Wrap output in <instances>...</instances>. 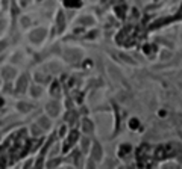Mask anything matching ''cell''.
I'll return each mask as SVG.
<instances>
[{
	"label": "cell",
	"instance_id": "cell-21",
	"mask_svg": "<svg viewBox=\"0 0 182 169\" xmlns=\"http://www.w3.org/2000/svg\"><path fill=\"white\" fill-rule=\"evenodd\" d=\"M52 94H53V95H56V97H59V88H58V86H53V88H52Z\"/></svg>",
	"mask_w": 182,
	"mask_h": 169
},
{
	"label": "cell",
	"instance_id": "cell-28",
	"mask_svg": "<svg viewBox=\"0 0 182 169\" xmlns=\"http://www.w3.org/2000/svg\"><path fill=\"white\" fill-rule=\"evenodd\" d=\"M135 2H137V3H140V5H141V0H135Z\"/></svg>",
	"mask_w": 182,
	"mask_h": 169
},
{
	"label": "cell",
	"instance_id": "cell-9",
	"mask_svg": "<svg viewBox=\"0 0 182 169\" xmlns=\"http://www.w3.org/2000/svg\"><path fill=\"white\" fill-rule=\"evenodd\" d=\"M76 139H78V133H76V131H71L70 137L67 139V142H65V148H70V146H71V144H73Z\"/></svg>",
	"mask_w": 182,
	"mask_h": 169
},
{
	"label": "cell",
	"instance_id": "cell-23",
	"mask_svg": "<svg viewBox=\"0 0 182 169\" xmlns=\"http://www.w3.org/2000/svg\"><path fill=\"white\" fill-rule=\"evenodd\" d=\"M3 49H6V41H0V53L3 51Z\"/></svg>",
	"mask_w": 182,
	"mask_h": 169
},
{
	"label": "cell",
	"instance_id": "cell-7",
	"mask_svg": "<svg viewBox=\"0 0 182 169\" xmlns=\"http://www.w3.org/2000/svg\"><path fill=\"white\" fill-rule=\"evenodd\" d=\"M82 130L85 133H93V122L90 119H84L82 121Z\"/></svg>",
	"mask_w": 182,
	"mask_h": 169
},
{
	"label": "cell",
	"instance_id": "cell-3",
	"mask_svg": "<svg viewBox=\"0 0 182 169\" xmlns=\"http://www.w3.org/2000/svg\"><path fill=\"white\" fill-rule=\"evenodd\" d=\"M59 104L58 103H55V101H52V103H49L47 104V112H49V115H52V116H56L58 113H59Z\"/></svg>",
	"mask_w": 182,
	"mask_h": 169
},
{
	"label": "cell",
	"instance_id": "cell-18",
	"mask_svg": "<svg viewBox=\"0 0 182 169\" xmlns=\"http://www.w3.org/2000/svg\"><path fill=\"white\" fill-rule=\"evenodd\" d=\"M119 56H120L124 62H128V64H134V60H132V58H130V56H126V54H123V53H120Z\"/></svg>",
	"mask_w": 182,
	"mask_h": 169
},
{
	"label": "cell",
	"instance_id": "cell-27",
	"mask_svg": "<svg viewBox=\"0 0 182 169\" xmlns=\"http://www.w3.org/2000/svg\"><path fill=\"white\" fill-rule=\"evenodd\" d=\"M27 3H29V0H21V5H23V6H26Z\"/></svg>",
	"mask_w": 182,
	"mask_h": 169
},
{
	"label": "cell",
	"instance_id": "cell-20",
	"mask_svg": "<svg viewBox=\"0 0 182 169\" xmlns=\"http://www.w3.org/2000/svg\"><path fill=\"white\" fill-rule=\"evenodd\" d=\"M29 24H30V20H29V18H27V17L21 18V26H23V27H27Z\"/></svg>",
	"mask_w": 182,
	"mask_h": 169
},
{
	"label": "cell",
	"instance_id": "cell-17",
	"mask_svg": "<svg viewBox=\"0 0 182 169\" xmlns=\"http://www.w3.org/2000/svg\"><path fill=\"white\" fill-rule=\"evenodd\" d=\"M30 130H32L34 136H40L41 133H43V130H41L40 127H36V125H32V127H30Z\"/></svg>",
	"mask_w": 182,
	"mask_h": 169
},
{
	"label": "cell",
	"instance_id": "cell-8",
	"mask_svg": "<svg viewBox=\"0 0 182 169\" xmlns=\"http://www.w3.org/2000/svg\"><path fill=\"white\" fill-rule=\"evenodd\" d=\"M108 69H109V74H111V77H113L114 80H120V79H121L120 71H119L117 68H114L113 65H109V67H108Z\"/></svg>",
	"mask_w": 182,
	"mask_h": 169
},
{
	"label": "cell",
	"instance_id": "cell-12",
	"mask_svg": "<svg viewBox=\"0 0 182 169\" xmlns=\"http://www.w3.org/2000/svg\"><path fill=\"white\" fill-rule=\"evenodd\" d=\"M165 156H167V152H165L164 146H159V148L156 150V154H155V157H156V159H164Z\"/></svg>",
	"mask_w": 182,
	"mask_h": 169
},
{
	"label": "cell",
	"instance_id": "cell-15",
	"mask_svg": "<svg viewBox=\"0 0 182 169\" xmlns=\"http://www.w3.org/2000/svg\"><path fill=\"white\" fill-rule=\"evenodd\" d=\"M35 79H36V80H38V82H47V80H49V77H47V74H41V73H36V74H35Z\"/></svg>",
	"mask_w": 182,
	"mask_h": 169
},
{
	"label": "cell",
	"instance_id": "cell-24",
	"mask_svg": "<svg viewBox=\"0 0 182 169\" xmlns=\"http://www.w3.org/2000/svg\"><path fill=\"white\" fill-rule=\"evenodd\" d=\"M58 163H59V160H52L50 163H49V165H47V166H49V168H52V166H56Z\"/></svg>",
	"mask_w": 182,
	"mask_h": 169
},
{
	"label": "cell",
	"instance_id": "cell-14",
	"mask_svg": "<svg viewBox=\"0 0 182 169\" xmlns=\"http://www.w3.org/2000/svg\"><path fill=\"white\" fill-rule=\"evenodd\" d=\"M30 92L34 97H40V94L43 92V88H40V86H32L30 88Z\"/></svg>",
	"mask_w": 182,
	"mask_h": 169
},
{
	"label": "cell",
	"instance_id": "cell-26",
	"mask_svg": "<svg viewBox=\"0 0 182 169\" xmlns=\"http://www.w3.org/2000/svg\"><path fill=\"white\" fill-rule=\"evenodd\" d=\"M3 27H5V21H3V20H0V32L3 30Z\"/></svg>",
	"mask_w": 182,
	"mask_h": 169
},
{
	"label": "cell",
	"instance_id": "cell-13",
	"mask_svg": "<svg viewBox=\"0 0 182 169\" xmlns=\"http://www.w3.org/2000/svg\"><path fill=\"white\" fill-rule=\"evenodd\" d=\"M78 23H79V24H84V26L93 24V18H91V17H82V18H79Z\"/></svg>",
	"mask_w": 182,
	"mask_h": 169
},
{
	"label": "cell",
	"instance_id": "cell-25",
	"mask_svg": "<svg viewBox=\"0 0 182 169\" xmlns=\"http://www.w3.org/2000/svg\"><path fill=\"white\" fill-rule=\"evenodd\" d=\"M161 58H163V59H168V58H170V53H163Z\"/></svg>",
	"mask_w": 182,
	"mask_h": 169
},
{
	"label": "cell",
	"instance_id": "cell-19",
	"mask_svg": "<svg viewBox=\"0 0 182 169\" xmlns=\"http://www.w3.org/2000/svg\"><path fill=\"white\" fill-rule=\"evenodd\" d=\"M88 145H90V141H88L87 137L82 139V150H84V151H87L88 150Z\"/></svg>",
	"mask_w": 182,
	"mask_h": 169
},
{
	"label": "cell",
	"instance_id": "cell-4",
	"mask_svg": "<svg viewBox=\"0 0 182 169\" xmlns=\"http://www.w3.org/2000/svg\"><path fill=\"white\" fill-rule=\"evenodd\" d=\"M91 157H93L94 160H100V159H102V146L99 144H94L93 151H91Z\"/></svg>",
	"mask_w": 182,
	"mask_h": 169
},
{
	"label": "cell",
	"instance_id": "cell-11",
	"mask_svg": "<svg viewBox=\"0 0 182 169\" xmlns=\"http://www.w3.org/2000/svg\"><path fill=\"white\" fill-rule=\"evenodd\" d=\"M64 24H65V23H64V14L59 12V14H58V30H59V32L64 30Z\"/></svg>",
	"mask_w": 182,
	"mask_h": 169
},
{
	"label": "cell",
	"instance_id": "cell-10",
	"mask_svg": "<svg viewBox=\"0 0 182 169\" xmlns=\"http://www.w3.org/2000/svg\"><path fill=\"white\" fill-rule=\"evenodd\" d=\"M38 124H40V127H41V128H44V130L50 128V121H49L47 118H40Z\"/></svg>",
	"mask_w": 182,
	"mask_h": 169
},
{
	"label": "cell",
	"instance_id": "cell-22",
	"mask_svg": "<svg viewBox=\"0 0 182 169\" xmlns=\"http://www.w3.org/2000/svg\"><path fill=\"white\" fill-rule=\"evenodd\" d=\"M50 69H52V71H59L61 67L58 64H52V65H50Z\"/></svg>",
	"mask_w": 182,
	"mask_h": 169
},
{
	"label": "cell",
	"instance_id": "cell-5",
	"mask_svg": "<svg viewBox=\"0 0 182 169\" xmlns=\"http://www.w3.org/2000/svg\"><path fill=\"white\" fill-rule=\"evenodd\" d=\"M2 74H3V77L6 79V80H11V79H14L15 77V69L11 67H6L3 71H2Z\"/></svg>",
	"mask_w": 182,
	"mask_h": 169
},
{
	"label": "cell",
	"instance_id": "cell-6",
	"mask_svg": "<svg viewBox=\"0 0 182 169\" xmlns=\"http://www.w3.org/2000/svg\"><path fill=\"white\" fill-rule=\"evenodd\" d=\"M26 83H27V76H21L18 79V83H17V91L18 92H23L26 89Z\"/></svg>",
	"mask_w": 182,
	"mask_h": 169
},
{
	"label": "cell",
	"instance_id": "cell-1",
	"mask_svg": "<svg viewBox=\"0 0 182 169\" xmlns=\"http://www.w3.org/2000/svg\"><path fill=\"white\" fill-rule=\"evenodd\" d=\"M64 58H65L67 62H78L82 58V53L78 49H67L64 51Z\"/></svg>",
	"mask_w": 182,
	"mask_h": 169
},
{
	"label": "cell",
	"instance_id": "cell-2",
	"mask_svg": "<svg viewBox=\"0 0 182 169\" xmlns=\"http://www.w3.org/2000/svg\"><path fill=\"white\" fill-rule=\"evenodd\" d=\"M46 33H47L46 29H36V30H34L32 33L29 35V39L32 42H35V44H40L46 38Z\"/></svg>",
	"mask_w": 182,
	"mask_h": 169
},
{
	"label": "cell",
	"instance_id": "cell-16",
	"mask_svg": "<svg viewBox=\"0 0 182 169\" xmlns=\"http://www.w3.org/2000/svg\"><path fill=\"white\" fill-rule=\"evenodd\" d=\"M18 109L21 110V112H27V110L32 109V106H30V104H26V103H18Z\"/></svg>",
	"mask_w": 182,
	"mask_h": 169
}]
</instances>
